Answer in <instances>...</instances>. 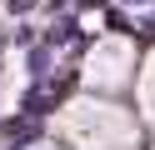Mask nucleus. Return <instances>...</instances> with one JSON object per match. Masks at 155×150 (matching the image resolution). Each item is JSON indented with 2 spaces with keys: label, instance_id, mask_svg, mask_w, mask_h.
<instances>
[{
  "label": "nucleus",
  "instance_id": "nucleus-1",
  "mask_svg": "<svg viewBox=\"0 0 155 150\" xmlns=\"http://www.w3.org/2000/svg\"><path fill=\"white\" fill-rule=\"evenodd\" d=\"M35 5V0H10V10H30Z\"/></svg>",
  "mask_w": 155,
  "mask_h": 150
}]
</instances>
